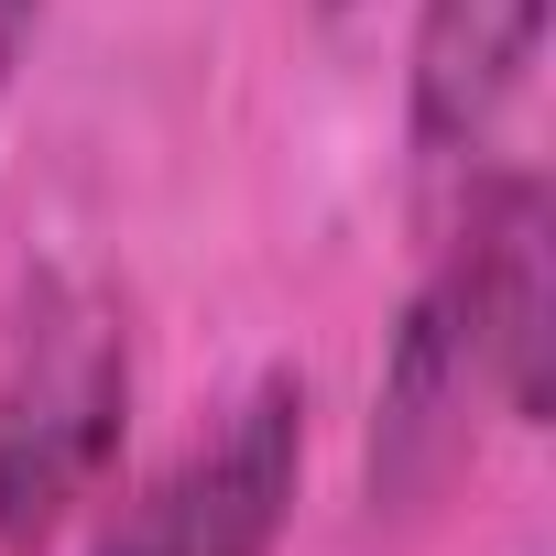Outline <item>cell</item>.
Returning <instances> with one entry per match:
<instances>
[{"label":"cell","instance_id":"obj_1","mask_svg":"<svg viewBox=\"0 0 556 556\" xmlns=\"http://www.w3.org/2000/svg\"><path fill=\"white\" fill-rule=\"evenodd\" d=\"M480 415H545V186L491 175L458 240L426 262V285L393 317L371 382V502L426 513L469 458Z\"/></svg>","mask_w":556,"mask_h":556},{"label":"cell","instance_id":"obj_2","mask_svg":"<svg viewBox=\"0 0 556 556\" xmlns=\"http://www.w3.org/2000/svg\"><path fill=\"white\" fill-rule=\"evenodd\" d=\"M131 426V328L99 285H34L0 350V556L45 545L121 458Z\"/></svg>","mask_w":556,"mask_h":556},{"label":"cell","instance_id":"obj_3","mask_svg":"<svg viewBox=\"0 0 556 556\" xmlns=\"http://www.w3.org/2000/svg\"><path fill=\"white\" fill-rule=\"evenodd\" d=\"M306 491V382L262 371L229 393L99 534V556H273Z\"/></svg>","mask_w":556,"mask_h":556},{"label":"cell","instance_id":"obj_4","mask_svg":"<svg viewBox=\"0 0 556 556\" xmlns=\"http://www.w3.org/2000/svg\"><path fill=\"white\" fill-rule=\"evenodd\" d=\"M545 66V0H415L404 34V131L426 164L491 153L513 99Z\"/></svg>","mask_w":556,"mask_h":556},{"label":"cell","instance_id":"obj_5","mask_svg":"<svg viewBox=\"0 0 556 556\" xmlns=\"http://www.w3.org/2000/svg\"><path fill=\"white\" fill-rule=\"evenodd\" d=\"M34 23H45V0H0V99H12V66H23Z\"/></svg>","mask_w":556,"mask_h":556},{"label":"cell","instance_id":"obj_6","mask_svg":"<svg viewBox=\"0 0 556 556\" xmlns=\"http://www.w3.org/2000/svg\"><path fill=\"white\" fill-rule=\"evenodd\" d=\"M328 12H350V0H328Z\"/></svg>","mask_w":556,"mask_h":556}]
</instances>
